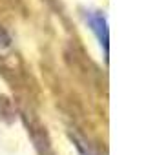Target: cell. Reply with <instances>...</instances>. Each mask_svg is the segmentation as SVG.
I'll use <instances>...</instances> for the list:
<instances>
[{
	"mask_svg": "<svg viewBox=\"0 0 146 155\" xmlns=\"http://www.w3.org/2000/svg\"><path fill=\"white\" fill-rule=\"evenodd\" d=\"M84 17H86V22H88L90 29L95 33L97 40L101 42V46L104 49V57L108 58V55H110V31H108L106 17L102 13H97V11H86Z\"/></svg>",
	"mask_w": 146,
	"mask_h": 155,
	"instance_id": "cell-1",
	"label": "cell"
},
{
	"mask_svg": "<svg viewBox=\"0 0 146 155\" xmlns=\"http://www.w3.org/2000/svg\"><path fill=\"white\" fill-rule=\"evenodd\" d=\"M77 150H79V153H81V155H95L91 150H88L86 146H82V142H77Z\"/></svg>",
	"mask_w": 146,
	"mask_h": 155,
	"instance_id": "cell-2",
	"label": "cell"
}]
</instances>
